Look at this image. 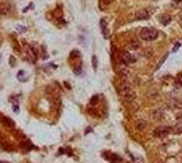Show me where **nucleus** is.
<instances>
[{
  "instance_id": "nucleus-12",
  "label": "nucleus",
  "mask_w": 182,
  "mask_h": 163,
  "mask_svg": "<svg viewBox=\"0 0 182 163\" xmlns=\"http://www.w3.org/2000/svg\"><path fill=\"white\" fill-rule=\"evenodd\" d=\"M130 46H131V49H134V50H137V49L141 48V44H140L138 40L134 39V40H131V43H130Z\"/></svg>"
},
{
  "instance_id": "nucleus-20",
  "label": "nucleus",
  "mask_w": 182,
  "mask_h": 163,
  "mask_svg": "<svg viewBox=\"0 0 182 163\" xmlns=\"http://www.w3.org/2000/svg\"><path fill=\"white\" fill-rule=\"evenodd\" d=\"M112 1H113V0H105V3H106V4H111Z\"/></svg>"
},
{
  "instance_id": "nucleus-17",
  "label": "nucleus",
  "mask_w": 182,
  "mask_h": 163,
  "mask_svg": "<svg viewBox=\"0 0 182 163\" xmlns=\"http://www.w3.org/2000/svg\"><path fill=\"white\" fill-rule=\"evenodd\" d=\"M92 62H94V64H92V65H94V68L96 69V68H97V58H96V56L92 57Z\"/></svg>"
},
{
  "instance_id": "nucleus-15",
  "label": "nucleus",
  "mask_w": 182,
  "mask_h": 163,
  "mask_svg": "<svg viewBox=\"0 0 182 163\" xmlns=\"http://www.w3.org/2000/svg\"><path fill=\"white\" fill-rule=\"evenodd\" d=\"M160 20H162L163 24H169V23H170V17H169V16H166V15H165V16H163Z\"/></svg>"
},
{
  "instance_id": "nucleus-10",
  "label": "nucleus",
  "mask_w": 182,
  "mask_h": 163,
  "mask_svg": "<svg viewBox=\"0 0 182 163\" xmlns=\"http://www.w3.org/2000/svg\"><path fill=\"white\" fill-rule=\"evenodd\" d=\"M162 116H163V111H162V110H154V111L152 112V117H153L154 119H160Z\"/></svg>"
},
{
  "instance_id": "nucleus-22",
  "label": "nucleus",
  "mask_w": 182,
  "mask_h": 163,
  "mask_svg": "<svg viewBox=\"0 0 182 163\" xmlns=\"http://www.w3.org/2000/svg\"><path fill=\"white\" fill-rule=\"evenodd\" d=\"M180 18L182 20V12H181V14H180Z\"/></svg>"
},
{
  "instance_id": "nucleus-11",
  "label": "nucleus",
  "mask_w": 182,
  "mask_h": 163,
  "mask_svg": "<svg viewBox=\"0 0 182 163\" xmlns=\"http://www.w3.org/2000/svg\"><path fill=\"white\" fill-rule=\"evenodd\" d=\"M119 73H120V76H122L123 78H126V77H129V76H130V71H129L127 68H125V67H122Z\"/></svg>"
},
{
  "instance_id": "nucleus-16",
  "label": "nucleus",
  "mask_w": 182,
  "mask_h": 163,
  "mask_svg": "<svg viewBox=\"0 0 182 163\" xmlns=\"http://www.w3.org/2000/svg\"><path fill=\"white\" fill-rule=\"evenodd\" d=\"M166 57H167V54H166V55H165V56H164V57H163V58L160 60V62H159V64H158V66H157V68H155V69H158V68H159V67H160V66L163 65V62H164V61L166 60Z\"/></svg>"
},
{
  "instance_id": "nucleus-5",
  "label": "nucleus",
  "mask_w": 182,
  "mask_h": 163,
  "mask_svg": "<svg viewBox=\"0 0 182 163\" xmlns=\"http://www.w3.org/2000/svg\"><path fill=\"white\" fill-rule=\"evenodd\" d=\"M10 11H11V5L9 3L0 4V16H4V15L10 14Z\"/></svg>"
},
{
  "instance_id": "nucleus-18",
  "label": "nucleus",
  "mask_w": 182,
  "mask_h": 163,
  "mask_svg": "<svg viewBox=\"0 0 182 163\" xmlns=\"http://www.w3.org/2000/svg\"><path fill=\"white\" fill-rule=\"evenodd\" d=\"M177 83H178L180 85H182V74H180V76L177 77Z\"/></svg>"
},
{
  "instance_id": "nucleus-3",
  "label": "nucleus",
  "mask_w": 182,
  "mask_h": 163,
  "mask_svg": "<svg viewBox=\"0 0 182 163\" xmlns=\"http://www.w3.org/2000/svg\"><path fill=\"white\" fill-rule=\"evenodd\" d=\"M171 128L170 127H167V125H162V127H158L157 129H155L154 134L155 136H158V137H165L166 135H169L171 133Z\"/></svg>"
},
{
  "instance_id": "nucleus-2",
  "label": "nucleus",
  "mask_w": 182,
  "mask_h": 163,
  "mask_svg": "<svg viewBox=\"0 0 182 163\" xmlns=\"http://www.w3.org/2000/svg\"><path fill=\"white\" fill-rule=\"evenodd\" d=\"M141 38L146 40V42H152L154 39H157V37H158V32L155 31V29H152V28H143V29H141Z\"/></svg>"
},
{
  "instance_id": "nucleus-8",
  "label": "nucleus",
  "mask_w": 182,
  "mask_h": 163,
  "mask_svg": "<svg viewBox=\"0 0 182 163\" xmlns=\"http://www.w3.org/2000/svg\"><path fill=\"white\" fill-rule=\"evenodd\" d=\"M173 132H174V134H176V135L182 134V122H178V123L175 124V127L173 128Z\"/></svg>"
},
{
  "instance_id": "nucleus-23",
  "label": "nucleus",
  "mask_w": 182,
  "mask_h": 163,
  "mask_svg": "<svg viewBox=\"0 0 182 163\" xmlns=\"http://www.w3.org/2000/svg\"><path fill=\"white\" fill-rule=\"evenodd\" d=\"M160 163H162V162H160Z\"/></svg>"
},
{
  "instance_id": "nucleus-21",
  "label": "nucleus",
  "mask_w": 182,
  "mask_h": 163,
  "mask_svg": "<svg viewBox=\"0 0 182 163\" xmlns=\"http://www.w3.org/2000/svg\"><path fill=\"white\" fill-rule=\"evenodd\" d=\"M0 163H10V162H3V161H0Z\"/></svg>"
},
{
  "instance_id": "nucleus-7",
  "label": "nucleus",
  "mask_w": 182,
  "mask_h": 163,
  "mask_svg": "<svg viewBox=\"0 0 182 163\" xmlns=\"http://www.w3.org/2000/svg\"><path fill=\"white\" fill-rule=\"evenodd\" d=\"M146 127H147L146 121H143V119H137V121H136V128H137L138 130H143Z\"/></svg>"
},
{
  "instance_id": "nucleus-9",
  "label": "nucleus",
  "mask_w": 182,
  "mask_h": 163,
  "mask_svg": "<svg viewBox=\"0 0 182 163\" xmlns=\"http://www.w3.org/2000/svg\"><path fill=\"white\" fill-rule=\"evenodd\" d=\"M171 105L176 110H182V100L181 99H175V100H173Z\"/></svg>"
},
{
  "instance_id": "nucleus-19",
  "label": "nucleus",
  "mask_w": 182,
  "mask_h": 163,
  "mask_svg": "<svg viewBox=\"0 0 182 163\" xmlns=\"http://www.w3.org/2000/svg\"><path fill=\"white\" fill-rule=\"evenodd\" d=\"M178 48H180V43H177V44L175 45V48L173 49V53H175V51H177V49H178Z\"/></svg>"
},
{
  "instance_id": "nucleus-6",
  "label": "nucleus",
  "mask_w": 182,
  "mask_h": 163,
  "mask_svg": "<svg viewBox=\"0 0 182 163\" xmlns=\"http://www.w3.org/2000/svg\"><path fill=\"white\" fill-rule=\"evenodd\" d=\"M135 18L136 20H147V18H149V14L147 10H141V11H137V14L135 15Z\"/></svg>"
},
{
  "instance_id": "nucleus-13",
  "label": "nucleus",
  "mask_w": 182,
  "mask_h": 163,
  "mask_svg": "<svg viewBox=\"0 0 182 163\" xmlns=\"http://www.w3.org/2000/svg\"><path fill=\"white\" fill-rule=\"evenodd\" d=\"M1 118H3V121H4V123H5L6 125H9V127H15V122L12 121V119L6 118V117H1Z\"/></svg>"
},
{
  "instance_id": "nucleus-1",
  "label": "nucleus",
  "mask_w": 182,
  "mask_h": 163,
  "mask_svg": "<svg viewBox=\"0 0 182 163\" xmlns=\"http://www.w3.org/2000/svg\"><path fill=\"white\" fill-rule=\"evenodd\" d=\"M119 90H120V94L124 96V99L127 100V101H131V100L135 99V94H134V91H132L131 84L127 83L126 80H124V82L120 84Z\"/></svg>"
},
{
  "instance_id": "nucleus-4",
  "label": "nucleus",
  "mask_w": 182,
  "mask_h": 163,
  "mask_svg": "<svg viewBox=\"0 0 182 163\" xmlns=\"http://www.w3.org/2000/svg\"><path fill=\"white\" fill-rule=\"evenodd\" d=\"M120 56H122L123 62H125V64H127V65H130V64H134V62H135V57H132V56L130 55L127 51H123Z\"/></svg>"
},
{
  "instance_id": "nucleus-14",
  "label": "nucleus",
  "mask_w": 182,
  "mask_h": 163,
  "mask_svg": "<svg viewBox=\"0 0 182 163\" xmlns=\"http://www.w3.org/2000/svg\"><path fill=\"white\" fill-rule=\"evenodd\" d=\"M111 162H112V163H124V161H123L119 156H116V155H113V156H112Z\"/></svg>"
}]
</instances>
